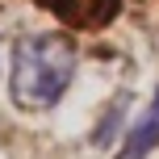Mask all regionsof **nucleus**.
<instances>
[{
    "mask_svg": "<svg viewBox=\"0 0 159 159\" xmlns=\"http://www.w3.org/2000/svg\"><path fill=\"white\" fill-rule=\"evenodd\" d=\"M75 42L67 34H30L13 46V71H8V96L21 109L38 113L59 105L75 75Z\"/></svg>",
    "mask_w": 159,
    "mask_h": 159,
    "instance_id": "obj_1",
    "label": "nucleus"
},
{
    "mask_svg": "<svg viewBox=\"0 0 159 159\" xmlns=\"http://www.w3.org/2000/svg\"><path fill=\"white\" fill-rule=\"evenodd\" d=\"M155 147H159V92H155L151 109H147V117L130 130V138H126V147H121L117 159H147Z\"/></svg>",
    "mask_w": 159,
    "mask_h": 159,
    "instance_id": "obj_2",
    "label": "nucleus"
}]
</instances>
